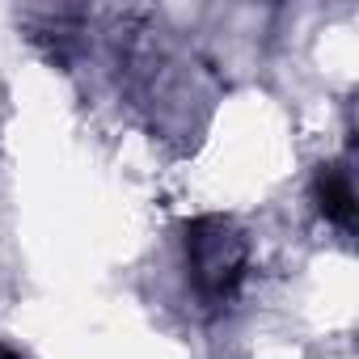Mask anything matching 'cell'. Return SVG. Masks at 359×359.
Returning <instances> with one entry per match:
<instances>
[{
	"mask_svg": "<svg viewBox=\"0 0 359 359\" xmlns=\"http://www.w3.org/2000/svg\"><path fill=\"white\" fill-rule=\"evenodd\" d=\"M191 266H195V279H199L208 292L229 296V292L237 287V279H241L245 250H241V241H237L224 224L208 220V224H195V237H191Z\"/></svg>",
	"mask_w": 359,
	"mask_h": 359,
	"instance_id": "1",
	"label": "cell"
},
{
	"mask_svg": "<svg viewBox=\"0 0 359 359\" xmlns=\"http://www.w3.org/2000/svg\"><path fill=\"white\" fill-rule=\"evenodd\" d=\"M317 191H321V212H325L334 224L351 229V220H355V191H351V177H346L342 169H325Z\"/></svg>",
	"mask_w": 359,
	"mask_h": 359,
	"instance_id": "2",
	"label": "cell"
}]
</instances>
